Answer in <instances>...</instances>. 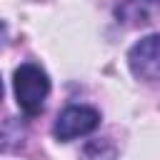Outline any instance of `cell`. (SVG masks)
I'll list each match as a JSON object with an SVG mask.
<instances>
[{"instance_id":"8992f818","label":"cell","mask_w":160,"mask_h":160,"mask_svg":"<svg viewBox=\"0 0 160 160\" xmlns=\"http://www.w3.org/2000/svg\"><path fill=\"white\" fill-rule=\"evenodd\" d=\"M148 2H158V5H160V0H148Z\"/></svg>"},{"instance_id":"277c9868","label":"cell","mask_w":160,"mask_h":160,"mask_svg":"<svg viewBox=\"0 0 160 160\" xmlns=\"http://www.w3.org/2000/svg\"><path fill=\"white\" fill-rule=\"evenodd\" d=\"M5 35H8V30H5V25H2V22H0V45H2V42H5Z\"/></svg>"},{"instance_id":"7a4b0ae2","label":"cell","mask_w":160,"mask_h":160,"mask_svg":"<svg viewBox=\"0 0 160 160\" xmlns=\"http://www.w3.org/2000/svg\"><path fill=\"white\" fill-rule=\"evenodd\" d=\"M98 125H100V112L98 110L85 108V105H70L58 115V120L52 125V135L60 142H70L80 135L92 132Z\"/></svg>"},{"instance_id":"6da1fadb","label":"cell","mask_w":160,"mask_h":160,"mask_svg":"<svg viewBox=\"0 0 160 160\" xmlns=\"http://www.w3.org/2000/svg\"><path fill=\"white\" fill-rule=\"evenodd\" d=\"M12 88H15V98H18V105L25 115H38L42 112L45 108V98L50 92V80H48V72L35 65V62H22L18 70H15V78H12Z\"/></svg>"},{"instance_id":"5b68a950","label":"cell","mask_w":160,"mask_h":160,"mask_svg":"<svg viewBox=\"0 0 160 160\" xmlns=\"http://www.w3.org/2000/svg\"><path fill=\"white\" fill-rule=\"evenodd\" d=\"M0 100H2V80H0Z\"/></svg>"},{"instance_id":"3957f363","label":"cell","mask_w":160,"mask_h":160,"mask_svg":"<svg viewBox=\"0 0 160 160\" xmlns=\"http://www.w3.org/2000/svg\"><path fill=\"white\" fill-rule=\"evenodd\" d=\"M128 65L138 80L160 82V35H148L128 52Z\"/></svg>"}]
</instances>
